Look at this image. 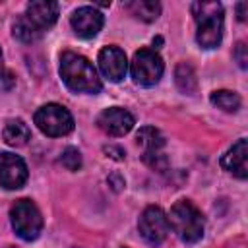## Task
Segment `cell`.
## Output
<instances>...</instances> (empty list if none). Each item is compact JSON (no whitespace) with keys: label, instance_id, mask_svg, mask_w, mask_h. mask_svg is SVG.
Masks as SVG:
<instances>
[{"label":"cell","instance_id":"9c48e42d","mask_svg":"<svg viewBox=\"0 0 248 248\" xmlns=\"http://www.w3.org/2000/svg\"><path fill=\"white\" fill-rule=\"evenodd\" d=\"M27 165L16 153H0V186L6 190H17L27 182Z\"/></svg>","mask_w":248,"mask_h":248},{"label":"cell","instance_id":"d6986e66","mask_svg":"<svg viewBox=\"0 0 248 248\" xmlns=\"http://www.w3.org/2000/svg\"><path fill=\"white\" fill-rule=\"evenodd\" d=\"M12 33H14V37H16L17 41H21V43H33V41H37V39L41 37V33L27 21L25 16H19V17L14 21Z\"/></svg>","mask_w":248,"mask_h":248},{"label":"cell","instance_id":"277c9868","mask_svg":"<svg viewBox=\"0 0 248 248\" xmlns=\"http://www.w3.org/2000/svg\"><path fill=\"white\" fill-rule=\"evenodd\" d=\"M10 221L23 240H35L43 231V215L31 200H17L10 209Z\"/></svg>","mask_w":248,"mask_h":248},{"label":"cell","instance_id":"e0dca14e","mask_svg":"<svg viewBox=\"0 0 248 248\" xmlns=\"http://www.w3.org/2000/svg\"><path fill=\"white\" fill-rule=\"evenodd\" d=\"M174 81H176V87L186 93V95H192L196 93L198 89V78H196V70L192 68V64L188 62H180L174 70Z\"/></svg>","mask_w":248,"mask_h":248},{"label":"cell","instance_id":"cb8c5ba5","mask_svg":"<svg viewBox=\"0 0 248 248\" xmlns=\"http://www.w3.org/2000/svg\"><path fill=\"white\" fill-rule=\"evenodd\" d=\"M246 8H248V4H246V2H240V4L236 6V12H238V19H240V21H244V19H246Z\"/></svg>","mask_w":248,"mask_h":248},{"label":"cell","instance_id":"7402d4cb","mask_svg":"<svg viewBox=\"0 0 248 248\" xmlns=\"http://www.w3.org/2000/svg\"><path fill=\"white\" fill-rule=\"evenodd\" d=\"M103 151H105L110 159H116V161H122V159H124V149L118 147V145H105Z\"/></svg>","mask_w":248,"mask_h":248},{"label":"cell","instance_id":"d4e9b609","mask_svg":"<svg viewBox=\"0 0 248 248\" xmlns=\"http://www.w3.org/2000/svg\"><path fill=\"white\" fill-rule=\"evenodd\" d=\"M2 74H4V64H2V52H0V79H2Z\"/></svg>","mask_w":248,"mask_h":248},{"label":"cell","instance_id":"52a82bcc","mask_svg":"<svg viewBox=\"0 0 248 248\" xmlns=\"http://www.w3.org/2000/svg\"><path fill=\"white\" fill-rule=\"evenodd\" d=\"M138 231H140L141 238L147 244L159 246L167 238V234H169V219H167V213L161 207H157V205L145 207L143 213L140 215Z\"/></svg>","mask_w":248,"mask_h":248},{"label":"cell","instance_id":"4fadbf2b","mask_svg":"<svg viewBox=\"0 0 248 248\" xmlns=\"http://www.w3.org/2000/svg\"><path fill=\"white\" fill-rule=\"evenodd\" d=\"M27 21L43 35L48 27H52L58 19V4L56 2H46V0H35L27 4V10L23 14Z\"/></svg>","mask_w":248,"mask_h":248},{"label":"cell","instance_id":"44dd1931","mask_svg":"<svg viewBox=\"0 0 248 248\" xmlns=\"http://www.w3.org/2000/svg\"><path fill=\"white\" fill-rule=\"evenodd\" d=\"M232 56H234V60L238 62V66H240L242 70L248 66V46H246L244 43H238V45L234 46Z\"/></svg>","mask_w":248,"mask_h":248},{"label":"cell","instance_id":"2e32d148","mask_svg":"<svg viewBox=\"0 0 248 248\" xmlns=\"http://www.w3.org/2000/svg\"><path fill=\"white\" fill-rule=\"evenodd\" d=\"M126 10L132 12V16H136L141 21H155L161 14V4L155 0H132L124 4Z\"/></svg>","mask_w":248,"mask_h":248},{"label":"cell","instance_id":"5bb4252c","mask_svg":"<svg viewBox=\"0 0 248 248\" xmlns=\"http://www.w3.org/2000/svg\"><path fill=\"white\" fill-rule=\"evenodd\" d=\"M246 157H248V145L246 140L240 138L236 143H232V147L221 157V167L234 174L236 178H246L248 174V167H246Z\"/></svg>","mask_w":248,"mask_h":248},{"label":"cell","instance_id":"3957f363","mask_svg":"<svg viewBox=\"0 0 248 248\" xmlns=\"http://www.w3.org/2000/svg\"><path fill=\"white\" fill-rule=\"evenodd\" d=\"M167 219H169V229H172L182 242L194 244V242L202 240L205 221H203L202 211L192 202H188V200L176 202L170 207V213L167 215Z\"/></svg>","mask_w":248,"mask_h":248},{"label":"cell","instance_id":"ffe728a7","mask_svg":"<svg viewBox=\"0 0 248 248\" xmlns=\"http://www.w3.org/2000/svg\"><path fill=\"white\" fill-rule=\"evenodd\" d=\"M58 161L68 170H79L81 169V153L78 147H66Z\"/></svg>","mask_w":248,"mask_h":248},{"label":"cell","instance_id":"4316f807","mask_svg":"<svg viewBox=\"0 0 248 248\" xmlns=\"http://www.w3.org/2000/svg\"><path fill=\"white\" fill-rule=\"evenodd\" d=\"M124 248H126V246H124Z\"/></svg>","mask_w":248,"mask_h":248},{"label":"cell","instance_id":"30bf717a","mask_svg":"<svg viewBox=\"0 0 248 248\" xmlns=\"http://www.w3.org/2000/svg\"><path fill=\"white\" fill-rule=\"evenodd\" d=\"M136 120L134 116L126 110V108H120V107H110V108H105L99 116H97V126L108 134V136H124L128 134L132 128H134Z\"/></svg>","mask_w":248,"mask_h":248},{"label":"cell","instance_id":"9a60e30c","mask_svg":"<svg viewBox=\"0 0 248 248\" xmlns=\"http://www.w3.org/2000/svg\"><path fill=\"white\" fill-rule=\"evenodd\" d=\"M2 136H4V141H6L8 145H12V147H21V145H25V143L29 141L31 130H29V126H27L21 118H10V120L6 122V126H4Z\"/></svg>","mask_w":248,"mask_h":248},{"label":"cell","instance_id":"7a4b0ae2","mask_svg":"<svg viewBox=\"0 0 248 248\" xmlns=\"http://www.w3.org/2000/svg\"><path fill=\"white\" fill-rule=\"evenodd\" d=\"M192 16L198 23L196 41L202 48H215L223 39V6L219 2H192Z\"/></svg>","mask_w":248,"mask_h":248},{"label":"cell","instance_id":"8992f818","mask_svg":"<svg viewBox=\"0 0 248 248\" xmlns=\"http://www.w3.org/2000/svg\"><path fill=\"white\" fill-rule=\"evenodd\" d=\"M163 70H165V64H163L161 56L149 48H140L134 54L132 64H130L132 79L141 87H151V85L159 83Z\"/></svg>","mask_w":248,"mask_h":248},{"label":"cell","instance_id":"7c38bea8","mask_svg":"<svg viewBox=\"0 0 248 248\" xmlns=\"http://www.w3.org/2000/svg\"><path fill=\"white\" fill-rule=\"evenodd\" d=\"M97 62H99L101 74L108 81L116 83V81H120L126 76L128 60H126L124 50L118 48V46H105V48H101V52L97 56Z\"/></svg>","mask_w":248,"mask_h":248},{"label":"cell","instance_id":"603a6c76","mask_svg":"<svg viewBox=\"0 0 248 248\" xmlns=\"http://www.w3.org/2000/svg\"><path fill=\"white\" fill-rule=\"evenodd\" d=\"M108 184L118 192V190H122V186H124L126 182H124V178H122L120 174H116V172H114V174H110V176H108Z\"/></svg>","mask_w":248,"mask_h":248},{"label":"cell","instance_id":"8fae6325","mask_svg":"<svg viewBox=\"0 0 248 248\" xmlns=\"http://www.w3.org/2000/svg\"><path fill=\"white\" fill-rule=\"evenodd\" d=\"M70 23H72V29L78 37L81 39H91L95 37L101 29H103V23H105V17L99 10H95L93 6H81L78 8L72 17H70Z\"/></svg>","mask_w":248,"mask_h":248},{"label":"cell","instance_id":"484cf974","mask_svg":"<svg viewBox=\"0 0 248 248\" xmlns=\"http://www.w3.org/2000/svg\"><path fill=\"white\" fill-rule=\"evenodd\" d=\"M161 43H163V39H161V37H155V39H153V45H161Z\"/></svg>","mask_w":248,"mask_h":248},{"label":"cell","instance_id":"5b68a950","mask_svg":"<svg viewBox=\"0 0 248 248\" xmlns=\"http://www.w3.org/2000/svg\"><path fill=\"white\" fill-rule=\"evenodd\" d=\"M33 120L37 124V128L50 138H62L74 130V116L70 114V110L66 107H62L58 103L43 105L35 112Z\"/></svg>","mask_w":248,"mask_h":248},{"label":"cell","instance_id":"ba28073f","mask_svg":"<svg viewBox=\"0 0 248 248\" xmlns=\"http://www.w3.org/2000/svg\"><path fill=\"white\" fill-rule=\"evenodd\" d=\"M136 140L143 147V161L155 170H165L167 169V157L163 153L165 136L153 126H143L140 128Z\"/></svg>","mask_w":248,"mask_h":248},{"label":"cell","instance_id":"6da1fadb","mask_svg":"<svg viewBox=\"0 0 248 248\" xmlns=\"http://www.w3.org/2000/svg\"><path fill=\"white\" fill-rule=\"evenodd\" d=\"M60 78L66 87L74 93H99L103 89V81L95 70V66L78 52H62L60 56Z\"/></svg>","mask_w":248,"mask_h":248},{"label":"cell","instance_id":"ac0fdd59","mask_svg":"<svg viewBox=\"0 0 248 248\" xmlns=\"http://www.w3.org/2000/svg\"><path fill=\"white\" fill-rule=\"evenodd\" d=\"M211 103L217 107V108H221V110H225V112H236L238 108H240V97H238V93H234V91H229V89H219V91H213L211 93Z\"/></svg>","mask_w":248,"mask_h":248}]
</instances>
